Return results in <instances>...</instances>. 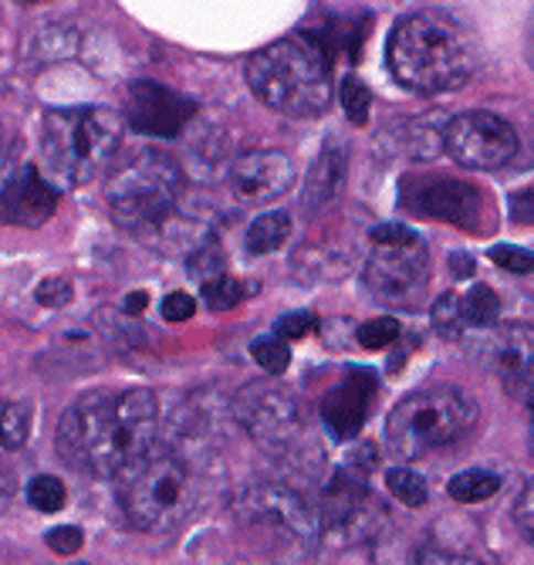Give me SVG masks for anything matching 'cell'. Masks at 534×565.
<instances>
[{"instance_id":"1","label":"cell","mask_w":534,"mask_h":565,"mask_svg":"<svg viewBox=\"0 0 534 565\" xmlns=\"http://www.w3.org/2000/svg\"><path fill=\"white\" fill-rule=\"evenodd\" d=\"M163 396L152 390L78 396L58 424V454L95 478H119L139 457L170 440Z\"/></svg>"},{"instance_id":"2","label":"cell","mask_w":534,"mask_h":565,"mask_svg":"<svg viewBox=\"0 0 534 565\" xmlns=\"http://www.w3.org/2000/svg\"><path fill=\"white\" fill-rule=\"evenodd\" d=\"M386 62L403 88L440 95L473 78L477 41L447 11H416L393 28Z\"/></svg>"},{"instance_id":"3","label":"cell","mask_w":534,"mask_h":565,"mask_svg":"<svg viewBox=\"0 0 534 565\" xmlns=\"http://www.w3.org/2000/svg\"><path fill=\"white\" fill-rule=\"evenodd\" d=\"M247 85L264 102L291 119H314L329 109L335 82L322 41L295 34L267 44L247 58Z\"/></svg>"},{"instance_id":"4","label":"cell","mask_w":534,"mask_h":565,"mask_svg":"<svg viewBox=\"0 0 534 565\" xmlns=\"http://www.w3.org/2000/svg\"><path fill=\"white\" fill-rule=\"evenodd\" d=\"M116 481L129 525L149 535L177 532L200 501L196 468L177 444H159L136 465H129Z\"/></svg>"},{"instance_id":"5","label":"cell","mask_w":534,"mask_h":565,"mask_svg":"<svg viewBox=\"0 0 534 565\" xmlns=\"http://www.w3.org/2000/svg\"><path fill=\"white\" fill-rule=\"evenodd\" d=\"M180 196H183L180 163L170 152H156V149L136 152L105 183V203H109L113 221L122 231L139 234L146 241H152L177 217Z\"/></svg>"},{"instance_id":"6","label":"cell","mask_w":534,"mask_h":565,"mask_svg":"<svg viewBox=\"0 0 534 565\" xmlns=\"http://www.w3.org/2000/svg\"><path fill=\"white\" fill-rule=\"evenodd\" d=\"M122 116L109 106H72L44 116V160L62 183H88L113 163Z\"/></svg>"},{"instance_id":"7","label":"cell","mask_w":534,"mask_h":565,"mask_svg":"<svg viewBox=\"0 0 534 565\" xmlns=\"http://www.w3.org/2000/svg\"><path fill=\"white\" fill-rule=\"evenodd\" d=\"M477 424V399L460 386H430L406 396L386 420V444L396 457H423L463 440Z\"/></svg>"},{"instance_id":"8","label":"cell","mask_w":534,"mask_h":565,"mask_svg":"<svg viewBox=\"0 0 534 565\" xmlns=\"http://www.w3.org/2000/svg\"><path fill=\"white\" fill-rule=\"evenodd\" d=\"M386 508L365 491V478L352 468L339 471L318 508V542L332 548L372 545L386 532Z\"/></svg>"},{"instance_id":"9","label":"cell","mask_w":534,"mask_h":565,"mask_svg":"<svg viewBox=\"0 0 534 565\" xmlns=\"http://www.w3.org/2000/svg\"><path fill=\"white\" fill-rule=\"evenodd\" d=\"M399 203L416 217H434L444 224H457L463 231L484 234L494 231V203L477 183L453 177H409L403 183Z\"/></svg>"},{"instance_id":"10","label":"cell","mask_w":534,"mask_h":565,"mask_svg":"<svg viewBox=\"0 0 534 565\" xmlns=\"http://www.w3.org/2000/svg\"><path fill=\"white\" fill-rule=\"evenodd\" d=\"M234 417L264 454L288 457L305 440V409L298 396L275 383L247 386L234 399Z\"/></svg>"},{"instance_id":"11","label":"cell","mask_w":534,"mask_h":565,"mask_svg":"<svg viewBox=\"0 0 534 565\" xmlns=\"http://www.w3.org/2000/svg\"><path fill=\"white\" fill-rule=\"evenodd\" d=\"M237 522L254 532L281 535L291 545L318 542V511L285 484H250L237 494Z\"/></svg>"},{"instance_id":"12","label":"cell","mask_w":534,"mask_h":565,"mask_svg":"<svg viewBox=\"0 0 534 565\" xmlns=\"http://www.w3.org/2000/svg\"><path fill=\"white\" fill-rule=\"evenodd\" d=\"M444 152L467 170H501L514 160L517 132L508 119L494 113H460L444 129Z\"/></svg>"},{"instance_id":"13","label":"cell","mask_w":534,"mask_h":565,"mask_svg":"<svg viewBox=\"0 0 534 565\" xmlns=\"http://www.w3.org/2000/svg\"><path fill=\"white\" fill-rule=\"evenodd\" d=\"M369 295H376L386 305H403L416 298L430 281V254L419 234L403 241H380L372 244L369 265L362 271Z\"/></svg>"},{"instance_id":"14","label":"cell","mask_w":534,"mask_h":565,"mask_svg":"<svg viewBox=\"0 0 534 565\" xmlns=\"http://www.w3.org/2000/svg\"><path fill=\"white\" fill-rule=\"evenodd\" d=\"M196 106L167 88V85H159V82H132L129 85V102H126V122L142 132V136H152V139H177L186 122L193 119Z\"/></svg>"},{"instance_id":"15","label":"cell","mask_w":534,"mask_h":565,"mask_svg":"<svg viewBox=\"0 0 534 565\" xmlns=\"http://www.w3.org/2000/svg\"><path fill=\"white\" fill-rule=\"evenodd\" d=\"M295 186V163L281 149H250L241 152L231 167V190L241 203L278 200Z\"/></svg>"},{"instance_id":"16","label":"cell","mask_w":534,"mask_h":565,"mask_svg":"<svg viewBox=\"0 0 534 565\" xmlns=\"http://www.w3.org/2000/svg\"><path fill=\"white\" fill-rule=\"evenodd\" d=\"M58 207V190L51 186L38 167H18L0 186V224L41 227Z\"/></svg>"},{"instance_id":"17","label":"cell","mask_w":534,"mask_h":565,"mask_svg":"<svg viewBox=\"0 0 534 565\" xmlns=\"http://www.w3.org/2000/svg\"><path fill=\"white\" fill-rule=\"evenodd\" d=\"M376 396V376L369 370H352L325 399H322V424L335 440H349L362 430L369 417V403Z\"/></svg>"},{"instance_id":"18","label":"cell","mask_w":534,"mask_h":565,"mask_svg":"<svg viewBox=\"0 0 534 565\" xmlns=\"http://www.w3.org/2000/svg\"><path fill=\"white\" fill-rule=\"evenodd\" d=\"M494 370L504 380V386L517 396H527L534 386V329L531 326H511L504 329L494 345Z\"/></svg>"},{"instance_id":"19","label":"cell","mask_w":534,"mask_h":565,"mask_svg":"<svg viewBox=\"0 0 534 565\" xmlns=\"http://www.w3.org/2000/svg\"><path fill=\"white\" fill-rule=\"evenodd\" d=\"M345 173H349L345 149L335 139L325 142V149L318 152V160L311 163L308 180H305V190H301V207H305V214H318V211H325L329 203H335V196L345 186Z\"/></svg>"},{"instance_id":"20","label":"cell","mask_w":534,"mask_h":565,"mask_svg":"<svg viewBox=\"0 0 534 565\" xmlns=\"http://www.w3.org/2000/svg\"><path fill=\"white\" fill-rule=\"evenodd\" d=\"M288 237H291V214L267 211V214L250 221V227L244 234V244H247L250 254H271L281 244H288Z\"/></svg>"},{"instance_id":"21","label":"cell","mask_w":534,"mask_h":565,"mask_svg":"<svg viewBox=\"0 0 534 565\" xmlns=\"http://www.w3.org/2000/svg\"><path fill=\"white\" fill-rule=\"evenodd\" d=\"M447 491L460 504H477V501H488L501 491V478L494 471H484V468H470V471L453 475Z\"/></svg>"},{"instance_id":"22","label":"cell","mask_w":534,"mask_h":565,"mask_svg":"<svg viewBox=\"0 0 534 565\" xmlns=\"http://www.w3.org/2000/svg\"><path fill=\"white\" fill-rule=\"evenodd\" d=\"M463 316L470 329H491L501 316V298L488 285H473L463 295Z\"/></svg>"},{"instance_id":"23","label":"cell","mask_w":534,"mask_h":565,"mask_svg":"<svg viewBox=\"0 0 534 565\" xmlns=\"http://www.w3.org/2000/svg\"><path fill=\"white\" fill-rule=\"evenodd\" d=\"M31 434V414L28 406L0 399V447L4 450H21Z\"/></svg>"},{"instance_id":"24","label":"cell","mask_w":534,"mask_h":565,"mask_svg":"<svg viewBox=\"0 0 534 565\" xmlns=\"http://www.w3.org/2000/svg\"><path fill=\"white\" fill-rule=\"evenodd\" d=\"M430 316H434V329L444 335V339H460L470 326H467V316H463V295L457 291H447L434 301L430 308Z\"/></svg>"},{"instance_id":"25","label":"cell","mask_w":534,"mask_h":565,"mask_svg":"<svg viewBox=\"0 0 534 565\" xmlns=\"http://www.w3.org/2000/svg\"><path fill=\"white\" fill-rule=\"evenodd\" d=\"M386 488L406 508H423L426 498H430V484H426V478L419 471H413V468H389L386 471Z\"/></svg>"},{"instance_id":"26","label":"cell","mask_w":534,"mask_h":565,"mask_svg":"<svg viewBox=\"0 0 534 565\" xmlns=\"http://www.w3.org/2000/svg\"><path fill=\"white\" fill-rule=\"evenodd\" d=\"M250 352H254V363L267 373V376H285L288 366H291V352L285 345L281 335H260L250 342Z\"/></svg>"},{"instance_id":"27","label":"cell","mask_w":534,"mask_h":565,"mask_svg":"<svg viewBox=\"0 0 534 565\" xmlns=\"http://www.w3.org/2000/svg\"><path fill=\"white\" fill-rule=\"evenodd\" d=\"M200 291H203V301H206L210 312H231V308H237L244 301V288L231 275H217V278L200 281Z\"/></svg>"},{"instance_id":"28","label":"cell","mask_w":534,"mask_h":565,"mask_svg":"<svg viewBox=\"0 0 534 565\" xmlns=\"http://www.w3.org/2000/svg\"><path fill=\"white\" fill-rule=\"evenodd\" d=\"M65 484L58 478H51V475H38L31 478L28 484V504L34 511H44V515H51V511H62L65 508Z\"/></svg>"},{"instance_id":"29","label":"cell","mask_w":534,"mask_h":565,"mask_svg":"<svg viewBox=\"0 0 534 565\" xmlns=\"http://www.w3.org/2000/svg\"><path fill=\"white\" fill-rule=\"evenodd\" d=\"M186 265H190L193 278H200V281H206V278H217V275H227V271H224V268H227V258H224L221 244L213 241V237H210L203 247H196V250L190 254Z\"/></svg>"},{"instance_id":"30","label":"cell","mask_w":534,"mask_h":565,"mask_svg":"<svg viewBox=\"0 0 534 565\" xmlns=\"http://www.w3.org/2000/svg\"><path fill=\"white\" fill-rule=\"evenodd\" d=\"M342 109H345L349 122L365 126L369 109H372V92L365 88V82H362V78L349 75V78L342 82Z\"/></svg>"},{"instance_id":"31","label":"cell","mask_w":534,"mask_h":565,"mask_svg":"<svg viewBox=\"0 0 534 565\" xmlns=\"http://www.w3.org/2000/svg\"><path fill=\"white\" fill-rule=\"evenodd\" d=\"M362 349H386L399 339V322L396 319H369L355 332Z\"/></svg>"},{"instance_id":"32","label":"cell","mask_w":534,"mask_h":565,"mask_svg":"<svg viewBox=\"0 0 534 565\" xmlns=\"http://www.w3.org/2000/svg\"><path fill=\"white\" fill-rule=\"evenodd\" d=\"M488 258L501 268V271H511V275H534V254L524 250V247H514V244H494Z\"/></svg>"},{"instance_id":"33","label":"cell","mask_w":534,"mask_h":565,"mask_svg":"<svg viewBox=\"0 0 534 565\" xmlns=\"http://www.w3.org/2000/svg\"><path fill=\"white\" fill-rule=\"evenodd\" d=\"M44 542L55 548V552H62V555H72V552H78L82 548V542H85V535H82V529L78 525H55L47 535H44Z\"/></svg>"},{"instance_id":"34","label":"cell","mask_w":534,"mask_h":565,"mask_svg":"<svg viewBox=\"0 0 534 565\" xmlns=\"http://www.w3.org/2000/svg\"><path fill=\"white\" fill-rule=\"evenodd\" d=\"M34 298H38L44 308H62V305L72 298V281H65V278H47V281L38 285Z\"/></svg>"},{"instance_id":"35","label":"cell","mask_w":534,"mask_h":565,"mask_svg":"<svg viewBox=\"0 0 534 565\" xmlns=\"http://www.w3.org/2000/svg\"><path fill=\"white\" fill-rule=\"evenodd\" d=\"M196 312V301L186 291H173L163 298V319L167 322H186Z\"/></svg>"},{"instance_id":"36","label":"cell","mask_w":534,"mask_h":565,"mask_svg":"<svg viewBox=\"0 0 534 565\" xmlns=\"http://www.w3.org/2000/svg\"><path fill=\"white\" fill-rule=\"evenodd\" d=\"M311 329H314V316H311V312L285 316V319H278V326H275V332H278L281 339H305Z\"/></svg>"},{"instance_id":"37","label":"cell","mask_w":534,"mask_h":565,"mask_svg":"<svg viewBox=\"0 0 534 565\" xmlns=\"http://www.w3.org/2000/svg\"><path fill=\"white\" fill-rule=\"evenodd\" d=\"M514 519L521 525V532L527 535V542L534 545V481L524 488V494L517 498V508H514Z\"/></svg>"},{"instance_id":"38","label":"cell","mask_w":534,"mask_h":565,"mask_svg":"<svg viewBox=\"0 0 534 565\" xmlns=\"http://www.w3.org/2000/svg\"><path fill=\"white\" fill-rule=\"evenodd\" d=\"M511 214L524 224H534V186L531 190H521L514 200H511Z\"/></svg>"},{"instance_id":"39","label":"cell","mask_w":534,"mask_h":565,"mask_svg":"<svg viewBox=\"0 0 534 565\" xmlns=\"http://www.w3.org/2000/svg\"><path fill=\"white\" fill-rule=\"evenodd\" d=\"M416 562H477L473 555H463V552H440V548H423L416 555Z\"/></svg>"},{"instance_id":"40","label":"cell","mask_w":534,"mask_h":565,"mask_svg":"<svg viewBox=\"0 0 534 565\" xmlns=\"http://www.w3.org/2000/svg\"><path fill=\"white\" fill-rule=\"evenodd\" d=\"M450 268L457 278H470L473 275V262L467 258V254H450Z\"/></svg>"},{"instance_id":"41","label":"cell","mask_w":534,"mask_h":565,"mask_svg":"<svg viewBox=\"0 0 534 565\" xmlns=\"http://www.w3.org/2000/svg\"><path fill=\"white\" fill-rule=\"evenodd\" d=\"M524 58H527V65H531V72H534V18H531L527 34H524Z\"/></svg>"},{"instance_id":"42","label":"cell","mask_w":534,"mask_h":565,"mask_svg":"<svg viewBox=\"0 0 534 565\" xmlns=\"http://www.w3.org/2000/svg\"><path fill=\"white\" fill-rule=\"evenodd\" d=\"M142 308H146V291L126 295V312H142Z\"/></svg>"},{"instance_id":"43","label":"cell","mask_w":534,"mask_h":565,"mask_svg":"<svg viewBox=\"0 0 534 565\" xmlns=\"http://www.w3.org/2000/svg\"><path fill=\"white\" fill-rule=\"evenodd\" d=\"M524 399H527V403H531V409H534V386L527 390V396H524Z\"/></svg>"}]
</instances>
